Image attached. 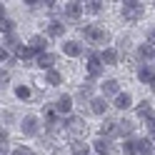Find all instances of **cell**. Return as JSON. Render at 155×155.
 I'll list each match as a JSON object with an SVG mask.
<instances>
[{"label":"cell","instance_id":"16","mask_svg":"<svg viewBox=\"0 0 155 155\" xmlns=\"http://www.w3.org/2000/svg\"><path fill=\"white\" fill-rule=\"evenodd\" d=\"M103 93H105V95H115V98H118V95H120L118 80H105V83H103Z\"/></svg>","mask_w":155,"mask_h":155},{"label":"cell","instance_id":"28","mask_svg":"<svg viewBox=\"0 0 155 155\" xmlns=\"http://www.w3.org/2000/svg\"><path fill=\"white\" fill-rule=\"evenodd\" d=\"M90 95H93V85H83V88H80V93H78V98H90Z\"/></svg>","mask_w":155,"mask_h":155},{"label":"cell","instance_id":"29","mask_svg":"<svg viewBox=\"0 0 155 155\" xmlns=\"http://www.w3.org/2000/svg\"><path fill=\"white\" fill-rule=\"evenodd\" d=\"M100 5H103V3L93 0V3H88V5H85V10H88V13H100Z\"/></svg>","mask_w":155,"mask_h":155},{"label":"cell","instance_id":"22","mask_svg":"<svg viewBox=\"0 0 155 155\" xmlns=\"http://www.w3.org/2000/svg\"><path fill=\"white\" fill-rule=\"evenodd\" d=\"M138 53H140L143 60H148V58H153V55H155V48H153L150 43H145V45H140V50H138Z\"/></svg>","mask_w":155,"mask_h":155},{"label":"cell","instance_id":"7","mask_svg":"<svg viewBox=\"0 0 155 155\" xmlns=\"http://www.w3.org/2000/svg\"><path fill=\"white\" fill-rule=\"evenodd\" d=\"M55 110L60 113V115H68V113L73 110V98H70V95H60L58 103H55Z\"/></svg>","mask_w":155,"mask_h":155},{"label":"cell","instance_id":"19","mask_svg":"<svg viewBox=\"0 0 155 155\" xmlns=\"http://www.w3.org/2000/svg\"><path fill=\"white\" fill-rule=\"evenodd\" d=\"M100 58H103V63H105V65H115V63H118V53H115L113 48L103 50V55H100Z\"/></svg>","mask_w":155,"mask_h":155},{"label":"cell","instance_id":"34","mask_svg":"<svg viewBox=\"0 0 155 155\" xmlns=\"http://www.w3.org/2000/svg\"><path fill=\"white\" fill-rule=\"evenodd\" d=\"M150 88H153V90H155V83H153V85H150Z\"/></svg>","mask_w":155,"mask_h":155},{"label":"cell","instance_id":"25","mask_svg":"<svg viewBox=\"0 0 155 155\" xmlns=\"http://www.w3.org/2000/svg\"><path fill=\"white\" fill-rule=\"evenodd\" d=\"M5 48L8 50H18V38L10 33V35H5Z\"/></svg>","mask_w":155,"mask_h":155},{"label":"cell","instance_id":"23","mask_svg":"<svg viewBox=\"0 0 155 155\" xmlns=\"http://www.w3.org/2000/svg\"><path fill=\"white\" fill-rule=\"evenodd\" d=\"M33 55H35V50L30 45H28V48H18V58H20V60H30Z\"/></svg>","mask_w":155,"mask_h":155},{"label":"cell","instance_id":"9","mask_svg":"<svg viewBox=\"0 0 155 155\" xmlns=\"http://www.w3.org/2000/svg\"><path fill=\"white\" fill-rule=\"evenodd\" d=\"M63 53L70 55V58H78V55L83 53V48H80L78 40H65V43H63Z\"/></svg>","mask_w":155,"mask_h":155},{"label":"cell","instance_id":"13","mask_svg":"<svg viewBox=\"0 0 155 155\" xmlns=\"http://www.w3.org/2000/svg\"><path fill=\"white\" fill-rule=\"evenodd\" d=\"M28 45H30V48H33L35 53H40V55H43V50H45V45H48V40H45L43 35H33V38H30V43H28Z\"/></svg>","mask_w":155,"mask_h":155},{"label":"cell","instance_id":"6","mask_svg":"<svg viewBox=\"0 0 155 155\" xmlns=\"http://www.w3.org/2000/svg\"><path fill=\"white\" fill-rule=\"evenodd\" d=\"M135 150H138V155H155V148H153V140L150 138L135 140Z\"/></svg>","mask_w":155,"mask_h":155},{"label":"cell","instance_id":"2","mask_svg":"<svg viewBox=\"0 0 155 155\" xmlns=\"http://www.w3.org/2000/svg\"><path fill=\"white\" fill-rule=\"evenodd\" d=\"M143 15V3H138V0H128V3H123V18L125 20H138V18Z\"/></svg>","mask_w":155,"mask_h":155},{"label":"cell","instance_id":"11","mask_svg":"<svg viewBox=\"0 0 155 155\" xmlns=\"http://www.w3.org/2000/svg\"><path fill=\"white\" fill-rule=\"evenodd\" d=\"M65 15L73 18V20H78V18L83 15V3H68L65 5Z\"/></svg>","mask_w":155,"mask_h":155},{"label":"cell","instance_id":"31","mask_svg":"<svg viewBox=\"0 0 155 155\" xmlns=\"http://www.w3.org/2000/svg\"><path fill=\"white\" fill-rule=\"evenodd\" d=\"M13 155H33V153L28 150V148H15V150H13Z\"/></svg>","mask_w":155,"mask_h":155},{"label":"cell","instance_id":"32","mask_svg":"<svg viewBox=\"0 0 155 155\" xmlns=\"http://www.w3.org/2000/svg\"><path fill=\"white\" fill-rule=\"evenodd\" d=\"M148 130H150V135H155V118L148 120Z\"/></svg>","mask_w":155,"mask_h":155},{"label":"cell","instance_id":"5","mask_svg":"<svg viewBox=\"0 0 155 155\" xmlns=\"http://www.w3.org/2000/svg\"><path fill=\"white\" fill-rule=\"evenodd\" d=\"M88 73H90L93 78H98V75L103 73V58H100V55L90 53V60H88Z\"/></svg>","mask_w":155,"mask_h":155},{"label":"cell","instance_id":"1","mask_svg":"<svg viewBox=\"0 0 155 155\" xmlns=\"http://www.w3.org/2000/svg\"><path fill=\"white\" fill-rule=\"evenodd\" d=\"M83 35L88 38L93 45H108V43H110V33H108V30H103V28H95V25L83 28Z\"/></svg>","mask_w":155,"mask_h":155},{"label":"cell","instance_id":"12","mask_svg":"<svg viewBox=\"0 0 155 155\" xmlns=\"http://www.w3.org/2000/svg\"><path fill=\"white\" fill-rule=\"evenodd\" d=\"M113 105H115V108H118V110H128L130 105H133V98H130L128 93H120L118 98H115V103H113Z\"/></svg>","mask_w":155,"mask_h":155},{"label":"cell","instance_id":"4","mask_svg":"<svg viewBox=\"0 0 155 155\" xmlns=\"http://www.w3.org/2000/svg\"><path fill=\"white\" fill-rule=\"evenodd\" d=\"M20 130L28 135V138L38 135V118H35V115H28V118L23 120V125H20Z\"/></svg>","mask_w":155,"mask_h":155},{"label":"cell","instance_id":"20","mask_svg":"<svg viewBox=\"0 0 155 155\" xmlns=\"http://www.w3.org/2000/svg\"><path fill=\"white\" fill-rule=\"evenodd\" d=\"M45 83H48V85H60V83H63V75L58 73V70H48V73H45Z\"/></svg>","mask_w":155,"mask_h":155},{"label":"cell","instance_id":"27","mask_svg":"<svg viewBox=\"0 0 155 155\" xmlns=\"http://www.w3.org/2000/svg\"><path fill=\"white\" fill-rule=\"evenodd\" d=\"M15 95L20 100H28V98H30V88H23V85H20V88H15Z\"/></svg>","mask_w":155,"mask_h":155},{"label":"cell","instance_id":"26","mask_svg":"<svg viewBox=\"0 0 155 155\" xmlns=\"http://www.w3.org/2000/svg\"><path fill=\"white\" fill-rule=\"evenodd\" d=\"M123 153H125V155H138V150H135V140H128V143H125V145H123Z\"/></svg>","mask_w":155,"mask_h":155},{"label":"cell","instance_id":"15","mask_svg":"<svg viewBox=\"0 0 155 155\" xmlns=\"http://www.w3.org/2000/svg\"><path fill=\"white\" fill-rule=\"evenodd\" d=\"M105 108H108L105 98H93V100H90V110H93L95 115H103V113H105Z\"/></svg>","mask_w":155,"mask_h":155},{"label":"cell","instance_id":"21","mask_svg":"<svg viewBox=\"0 0 155 155\" xmlns=\"http://www.w3.org/2000/svg\"><path fill=\"white\" fill-rule=\"evenodd\" d=\"M138 115H140V118H148V120H150V118H153V105H150L148 100H143V103L138 105Z\"/></svg>","mask_w":155,"mask_h":155},{"label":"cell","instance_id":"10","mask_svg":"<svg viewBox=\"0 0 155 155\" xmlns=\"http://www.w3.org/2000/svg\"><path fill=\"white\" fill-rule=\"evenodd\" d=\"M38 65L43 68V70H53V65H55V55L53 53H43V55H38Z\"/></svg>","mask_w":155,"mask_h":155},{"label":"cell","instance_id":"33","mask_svg":"<svg viewBox=\"0 0 155 155\" xmlns=\"http://www.w3.org/2000/svg\"><path fill=\"white\" fill-rule=\"evenodd\" d=\"M150 45H155V28L150 30Z\"/></svg>","mask_w":155,"mask_h":155},{"label":"cell","instance_id":"18","mask_svg":"<svg viewBox=\"0 0 155 155\" xmlns=\"http://www.w3.org/2000/svg\"><path fill=\"white\" fill-rule=\"evenodd\" d=\"M48 33H50V38H60V35L65 33V25L58 23V20H53L50 25H48Z\"/></svg>","mask_w":155,"mask_h":155},{"label":"cell","instance_id":"17","mask_svg":"<svg viewBox=\"0 0 155 155\" xmlns=\"http://www.w3.org/2000/svg\"><path fill=\"white\" fill-rule=\"evenodd\" d=\"M70 150H73V155H88V153H90V145H85L83 140H75V143L70 145Z\"/></svg>","mask_w":155,"mask_h":155},{"label":"cell","instance_id":"8","mask_svg":"<svg viewBox=\"0 0 155 155\" xmlns=\"http://www.w3.org/2000/svg\"><path fill=\"white\" fill-rule=\"evenodd\" d=\"M93 148H95V153H98V155H110V140L108 138H103V135H100V138L98 140H93Z\"/></svg>","mask_w":155,"mask_h":155},{"label":"cell","instance_id":"3","mask_svg":"<svg viewBox=\"0 0 155 155\" xmlns=\"http://www.w3.org/2000/svg\"><path fill=\"white\" fill-rule=\"evenodd\" d=\"M68 125V133H73V135H85V130H88V125H85L83 118H75V115H70V118L65 120Z\"/></svg>","mask_w":155,"mask_h":155},{"label":"cell","instance_id":"30","mask_svg":"<svg viewBox=\"0 0 155 155\" xmlns=\"http://www.w3.org/2000/svg\"><path fill=\"white\" fill-rule=\"evenodd\" d=\"M0 28H3V33L10 35V30L15 28V23H13V20H0Z\"/></svg>","mask_w":155,"mask_h":155},{"label":"cell","instance_id":"14","mask_svg":"<svg viewBox=\"0 0 155 155\" xmlns=\"http://www.w3.org/2000/svg\"><path fill=\"white\" fill-rule=\"evenodd\" d=\"M138 78H140V83H148V85L155 83V73H153V68H148V65L138 70Z\"/></svg>","mask_w":155,"mask_h":155},{"label":"cell","instance_id":"24","mask_svg":"<svg viewBox=\"0 0 155 155\" xmlns=\"http://www.w3.org/2000/svg\"><path fill=\"white\" fill-rule=\"evenodd\" d=\"M133 130H135V125L130 120H120V135H130Z\"/></svg>","mask_w":155,"mask_h":155}]
</instances>
